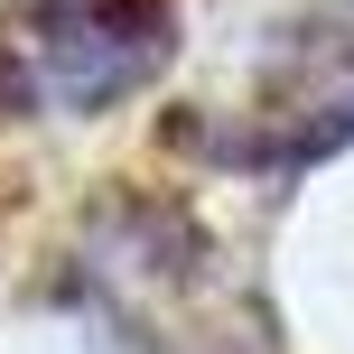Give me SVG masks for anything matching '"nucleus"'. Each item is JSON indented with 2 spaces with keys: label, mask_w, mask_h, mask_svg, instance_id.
<instances>
[{
  "label": "nucleus",
  "mask_w": 354,
  "mask_h": 354,
  "mask_svg": "<svg viewBox=\"0 0 354 354\" xmlns=\"http://www.w3.org/2000/svg\"><path fill=\"white\" fill-rule=\"evenodd\" d=\"M28 56L37 93L75 112H103L122 93H140L177 47V0H28L10 37Z\"/></svg>",
  "instance_id": "obj_1"
},
{
  "label": "nucleus",
  "mask_w": 354,
  "mask_h": 354,
  "mask_svg": "<svg viewBox=\"0 0 354 354\" xmlns=\"http://www.w3.org/2000/svg\"><path fill=\"white\" fill-rule=\"evenodd\" d=\"M345 10H354V0H345Z\"/></svg>",
  "instance_id": "obj_2"
}]
</instances>
